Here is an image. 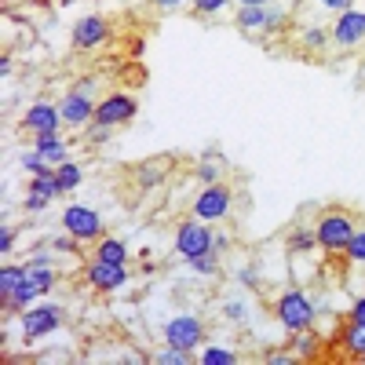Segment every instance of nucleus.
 I'll use <instances>...</instances> for the list:
<instances>
[{
    "label": "nucleus",
    "mask_w": 365,
    "mask_h": 365,
    "mask_svg": "<svg viewBox=\"0 0 365 365\" xmlns=\"http://www.w3.org/2000/svg\"><path fill=\"white\" fill-rule=\"evenodd\" d=\"M220 314H223L227 322H245V318H249V307H245L241 299H227L223 307H220Z\"/></svg>",
    "instance_id": "obj_38"
},
{
    "label": "nucleus",
    "mask_w": 365,
    "mask_h": 365,
    "mask_svg": "<svg viewBox=\"0 0 365 365\" xmlns=\"http://www.w3.org/2000/svg\"><path fill=\"white\" fill-rule=\"evenodd\" d=\"M84 282L96 289V292H103V296H110V292H120L128 285V267L125 263H106V259H91L88 267H84Z\"/></svg>",
    "instance_id": "obj_11"
},
{
    "label": "nucleus",
    "mask_w": 365,
    "mask_h": 365,
    "mask_svg": "<svg viewBox=\"0 0 365 365\" xmlns=\"http://www.w3.org/2000/svg\"><path fill=\"white\" fill-rule=\"evenodd\" d=\"M161 340L172 344V347H179V351H190V354H194V351L205 344V322H201L197 314H190V311L172 314V318L161 325Z\"/></svg>",
    "instance_id": "obj_6"
},
{
    "label": "nucleus",
    "mask_w": 365,
    "mask_h": 365,
    "mask_svg": "<svg viewBox=\"0 0 365 365\" xmlns=\"http://www.w3.org/2000/svg\"><path fill=\"white\" fill-rule=\"evenodd\" d=\"M48 245H51V249H55L58 256H73V252H77V245H81V241H77V237H73V234L66 230V234H55V237L48 241Z\"/></svg>",
    "instance_id": "obj_36"
},
{
    "label": "nucleus",
    "mask_w": 365,
    "mask_h": 365,
    "mask_svg": "<svg viewBox=\"0 0 365 365\" xmlns=\"http://www.w3.org/2000/svg\"><path fill=\"white\" fill-rule=\"evenodd\" d=\"M344 322H354V325H365V292H358L347 307V318Z\"/></svg>",
    "instance_id": "obj_41"
},
{
    "label": "nucleus",
    "mask_w": 365,
    "mask_h": 365,
    "mask_svg": "<svg viewBox=\"0 0 365 365\" xmlns=\"http://www.w3.org/2000/svg\"><path fill=\"white\" fill-rule=\"evenodd\" d=\"M55 175H58V187H63V197H70L81 182H84V168L77 165V161H63L55 168Z\"/></svg>",
    "instance_id": "obj_25"
},
{
    "label": "nucleus",
    "mask_w": 365,
    "mask_h": 365,
    "mask_svg": "<svg viewBox=\"0 0 365 365\" xmlns=\"http://www.w3.org/2000/svg\"><path fill=\"white\" fill-rule=\"evenodd\" d=\"M15 227L11 223H4V227H0V252H4V256H11L15 252Z\"/></svg>",
    "instance_id": "obj_42"
},
{
    "label": "nucleus",
    "mask_w": 365,
    "mask_h": 365,
    "mask_svg": "<svg viewBox=\"0 0 365 365\" xmlns=\"http://www.w3.org/2000/svg\"><path fill=\"white\" fill-rule=\"evenodd\" d=\"M230 4H234V0H190V8H194L197 15H205V19H212V15H223Z\"/></svg>",
    "instance_id": "obj_34"
},
{
    "label": "nucleus",
    "mask_w": 365,
    "mask_h": 365,
    "mask_svg": "<svg viewBox=\"0 0 365 365\" xmlns=\"http://www.w3.org/2000/svg\"><path fill=\"white\" fill-rule=\"evenodd\" d=\"M29 146L37 150V154L48 161V165H63V161H70V143L63 139V132H37L34 139H29Z\"/></svg>",
    "instance_id": "obj_14"
},
{
    "label": "nucleus",
    "mask_w": 365,
    "mask_h": 365,
    "mask_svg": "<svg viewBox=\"0 0 365 365\" xmlns=\"http://www.w3.org/2000/svg\"><path fill=\"white\" fill-rule=\"evenodd\" d=\"M212 223H205V220H197V216H187L179 227H175V234H172V249H175V256L187 263V259H194V256H205V252H212Z\"/></svg>",
    "instance_id": "obj_5"
},
{
    "label": "nucleus",
    "mask_w": 365,
    "mask_h": 365,
    "mask_svg": "<svg viewBox=\"0 0 365 365\" xmlns=\"http://www.w3.org/2000/svg\"><path fill=\"white\" fill-rule=\"evenodd\" d=\"M234 26L241 29V34H263L267 26V4H245L234 11Z\"/></svg>",
    "instance_id": "obj_21"
},
{
    "label": "nucleus",
    "mask_w": 365,
    "mask_h": 365,
    "mask_svg": "<svg viewBox=\"0 0 365 365\" xmlns=\"http://www.w3.org/2000/svg\"><path fill=\"white\" fill-rule=\"evenodd\" d=\"M110 41V22L103 15H81L70 29V44L73 51H96Z\"/></svg>",
    "instance_id": "obj_12"
},
{
    "label": "nucleus",
    "mask_w": 365,
    "mask_h": 365,
    "mask_svg": "<svg viewBox=\"0 0 365 365\" xmlns=\"http://www.w3.org/2000/svg\"><path fill=\"white\" fill-rule=\"evenodd\" d=\"M299 44L307 48V51H322V48H329V26H322V22H307L299 29Z\"/></svg>",
    "instance_id": "obj_28"
},
{
    "label": "nucleus",
    "mask_w": 365,
    "mask_h": 365,
    "mask_svg": "<svg viewBox=\"0 0 365 365\" xmlns=\"http://www.w3.org/2000/svg\"><path fill=\"white\" fill-rule=\"evenodd\" d=\"M274 318H278V325L285 332H296V329H314L318 325V303L307 289L299 285H289L282 289L278 296H274Z\"/></svg>",
    "instance_id": "obj_1"
},
{
    "label": "nucleus",
    "mask_w": 365,
    "mask_h": 365,
    "mask_svg": "<svg viewBox=\"0 0 365 365\" xmlns=\"http://www.w3.org/2000/svg\"><path fill=\"white\" fill-rule=\"evenodd\" d=\"M187 267H190L194 274H201V278H220V252L194 256V259H187Z\"/></svg>",
    "instance_id": "obj_30"
},
{
    "label": "nucleus",
    "mask_w": 365,
    "mask_h": 365,
    "mask_svg": "<svg viewBox=\"0 0 365 365\" xmlns=\"http://www.w3.org/2000/svg\"><path fill=\"white\" fill-rule=\"evenodd\" d=\"M344 259H347V267L365 270V223L354 227V234H351V241H347V249H344Z\"/></svg>",
    "instance_id": "obj_27"
},
{
    "label": "nucleus",
    "mask_w": 365,
    "mask_h": 365,
    "mask_svg": "<svg viewBox=\"0 0 365 365\" xmlns=\"http://www.w3.org/2000/svg\"><path fill=\"white\" fill-rule=\"evenodd\" d=\"M361 73H365V58H361Z\"/></svg>",
    "instance_id": "obj_48"
},
{
    "label": "nucleus",
    "mask_w": 365,
    "mask_h": 365,
    "mask_svg": "<svg viewBox=\"0 0 365 365\" xmlns=\"http://www.w3.org/2000/svg\"><path fill=\"white\" fill-rule=\"evenodd\" d=\"M154 8H161V11H175V8H182V4H190V0H150Z\"/></svg>",
    "instance_id": "obj_45"
},
{
    "label": "nucleus",
    "mask_w": 365,
    "mask_h": 365,
    "mask_svg": "<svg viewBox=\"0 0 365 365\" xmlns=\"http://www.w3.org/2000/svg\"><path fill=\"white\" fill-rule=\"evenodd\" d=\"M96 106H99V99L81 91V88H70L66 96L58 99V113H63V125L70 132H84L91 120H96Z\"/></svg>",
    "instance_id": "obj_10"
},
{
    "label": "nucleus",
    "mask_w": 365,
    "mask_h": 365,
    "mask_svg": "<svg viewBox=\"0 0 365 365\" xmlns=\"http://www.w3.org/2000/svg\"><path fill=\"white\" fill-rule=\"evenodd\" d=\"M223 172H227V158L220 154V150H205L201 161L194 165V179L201 182V187H208V182H223Z\"/></svg>",
    "instance_id": "obj_15"
},
{
    "label": "nucleus",
    "mask_w": 365,
    "mask_h": 365,
    "mask_svg": "<svg viewBox=\"0 0 365 365\" xmlns=\"http://www.w3.org/2000/svg\"><path fill=\"white\" fill-rule=\"evenodd\" d=\"M289 351L299 358V361H311L322 354V340H318V332L314 329H296L289 332Z\"/></svg>",
    "instance_id": "obj_18"
},
{
    "label": "nucleus",
    "mask_w": 365,
    "mask_h": 365,
    "mask_svg": "<svg viewBox=\"0 0 365 365\" xmlns=\"http://www.w3.org/2000/svg\"><path fill=\"white\" fill-rule=\"evenodd\" d=\"M234 278H237V285H241V289H249V292H252V289H259V267H256V263H249V267H241V270L234 274Z\"/></svg>",
    "instance_id": "obj_37"
},
{
    "label": "nucleus",
    "mask_w": 365,
    "mask_h": 365,
    "mask_svg": "<svg viewBox=\"0 0 365 365\" xmlns=\"http://www.w3.org/2000/svg\"><path fill=\"white\" fill-rule=\"evenodd\" d=\"M361 11H365V4H361Z\"/></svg>",
    "instance_id": "obj_49"
},
{
    "label": "nucleus",
    "mask_w": 365,
    "mask_h": 365,
    "mask_svg": "<svg viewBox=\"0 0 365 365\" xmlns=\"http://www.w3.org/2000/svg\"><path fill=\"white\" fill-rule=\"evenodd\" d=\"M19 128L37 135V132H58L63 128V113H58V103H48V99H37L34 106H29L19 120Z\"/></svg>",
    "instance_id": "obj_13"
},
{
    "label": "nucleus",
    "mask_w": 365,
    "mask_h": 365,
    "mask_svg": "<svg viewBox=\"0 0 365 365\" xmlns=\"http://www.w3.org/2000/svg\"><path fill=\"white\" fill-rule=\"evenodd\" d=\"M26 278L48 296L55 289V282H58V274H55V263H26Z\"/></svg>",
    "instance_id": "obj_24"
},
{
    "label": "nucleus",
    "mask_w": 365,
    "mask_h": 365,
    "mask_svg": "<svg viewBox=\"0 0 365 365\" xmlns=\"http://www.w3.org/2000/svg\"><path fill=\"white\" fill-rule=\"evenodd\" d=\"M154 361H158V365H190L194 354H190V351H179V347H172V344H165V347L154 354Z\"/></svg>",
    "instance_id": "obj_32"
},
{
    "label": "nucleus",
    "mask_w": 365,
    "mask_h": 365,
    "mask_svg": "<svg viewBox=\"0 0 365 365\" xmlns=\"http://www.w3.org/2000/svg\"><path fill=\"white\" fill-rule=\"evenodd\" d=\"M354 220H351V212H340V208H332V212H322L318 223H314V234H318V245L325 256H344L347 249V241L354 234Z\"/></svg>",
    "instance_id": "obj_3"
},
{
    "label": "nucleus",
    "mask_w": 365,
    "mask_h": 365,
    "mask_svg": "<svg viewBox=\"0 0 365 365\" xmlns=\"http://www.w3.org/2000/svg\"><path fill=\"white\" fill-rule=\"evenodd\" d=\"M318 11H329V15H340L347 8H358V0H311Z\"/></svg>",
    "instance_id": "obj_40"
},
{
    "label": "nucleus",
    "mask_w": 365,
    "mask_h": 365,
    "mask_svg": "<svg viewBox=\"0 0 365 365\" xmlns=\"http://www.w3.org/2000/svg\"><path fill=\"white\" fill-rule=\"evenodd\" d=\"M110 135H113V128H103V125H96V120H91V125L84 128V139H88L91 146H106Z\"/></svg>",
    "instance_id": "obj_39"
},
{
    "label": "nucleus",
    "mask_w": 365,
    "mask_h": 365,
    "mask_svg": "<svg viewBox=\"0 0 365 365\" xmlns=\"http://www.w3.org/2000/svg\"><path fill=\"white\" fill-rule=\"evenodd\" d=\"M26 190H37V194H48L51 201H55V197H63V187H58V175H55V172H48V175H29V182H26Z\"/></svg>",
    "instance_id": "obj_29"
},
{
    "label": "nucleus",
    "mask_w": 365,
    "mask_h": 365,
    "mask_svg": "<svg viewBox=\"0 0 365 365\" xmlns=\"http://www.w3.org/2000/svg\"><path fill=\"white\" fill-rule=\"evenodd\" d=\"M63 230H70L81 245H96V241L106 234V223H103V216L91 205H66L63 208Z\"/></svg>",
    "instance_id": "obj_7"
},
{
    "label": "nucleus",
    "mask_w": 365,
    "mask_h": 365,
    "mask_svg": "<svg viewBox=\"0 0 365 365\" xmlns=\"http://www.w3.org/2000/svg\"><path fill=\"white\" fill-rule=\"evenodd\" d=\"M285 249H289V256H311V252H322L314 227H303V223L292 227V230L285 234Z\"/></svg>",
    "instance_id": "obj_16"
},
{
    "label": "nucleus",
    "mask_w": 365,
    "mask_h": 365,
    "mask_svg": "<svg viewBox=\"0 0 365 365\" xmlns=\"http://www.w3.org/2000/svg\"><path fill=\"white\" fill-rule=\"evenodd\" d=\"M263 361H267V365H292V361H299V358L285 347V351H270V354H263Z\"/></svg>",
    "instance_id": "obj_43"
},
{
    "label": "nucleus",
    "mask_w": 365,
    "mask_h": 365,
    "mask_svg": "<svg viewBox=\"0 0 365 365\" xmlns=\"http://www.w3.org/2000/svg\"><path fill=\"white\" fill-rule=\"evenodd\" d=\"M329 44L340 48V51H351V48L365 44V11H361V4L347 8L340 15H332V22H329Z\"/></svg>",
    "instance_id": "obj_8"
},
{
    "label": "nucleus",
    "mask_w": 365,
    "mask_h": 365,
    "mask_svg": "<svg viewBox=\"0 0 365 365\" xmlns=\"http://www.w3.org/2000/svg\"><path fill=\"white\" fill-rule=\"evenodd\" d=\"M11 70H15V58L11 55H0V77H11Z\"/></svg>",
    "instance_id": "obj_46"
},
{
    "label": "nucleus",
    "mask_w": 365,
    "mask_h": 365,
    "mask_svg": "<svg viewBox=\"0 0 365 365\" xmlns=\"http://www.w3.org/2000/svg\"><path fill=\"white\" fill-rule=\"evenodd\" d=\"M26 282V263H4L0 267V299H8Z\"/></svg>",
    "instance_id": "obj_26"
},
{
    "label": "nucleus",
    "mask_w": 365,
    "mask_h": 365,
    "mask_svg": "<svg viewBox=\"0 0 365 365\" xmlns=\"http://www.w3.org/2000/svg\"><path fill=\"white\" fill-rule=\"evenodd\" d=\"M48 205H51V197H48V194H37V190H26V197H22V208L29 212V216H41V212H48Z\"/></svg>",
    "instance_id": "obj_35"
},
{
    "label": "nucleus",
    "mask_w": 365,
    "mask_h": 365,
    "mask_svg": "<svg viewBox=\"0 0 365 365\" xmlns=\"http://www.w3.org/2000/svg\"><path fill=\"white\" fill-rule=\"evenodd\" d=\"M230 212H234V190L227 182H208L190 201V216H197L205 223H223V220H230Z\"/></svg>",
    "instance_id": "obj_4"
},
{
    "label": "nucleus",
    "mask_w": 365,
    "mask_h": 365,
    "mask_svg": "<svg viewBox=\"0 0 365 365\" xmlns=\"http://www.w3.org/2000/svg\"><path fill=\"white\" fill-rule=\"evenodd\" d=\"M237 8H245V4H278V0H234Z\"/></svg>",
    "instance_id": "obj_47"
},
{
    "label": "nucleus",
    "mask_w": 365,
    "mask_h": 365,
    "mask_svg": "<svg viewBox=\"0 0 365 365\" xmlns=\"http://www.w3.org/2000/svg\"><path fill=\"white\" fill-rule=\"evenodd\" d=\"M37 299H44V292H41L34 282L26 278V282H22V285H19V289L8 296V299H0V303H4V311H15V314H22L26 307H34Z\"/></svg>",
    "instance_id": "obj_22"
},
{
    "label": "nucleus",
    "mask_w": 365,
    "mask_h": 365,
    "mask_svg": "<svg viewBox=\"0 0 365 365\" xmlns=\"http://www.w3.org/2000/svg\"><path fill=\"white\" fill-rule=\"evenodd\" d=\"M135 113H139V99L132 91H110V96H103L99 106H96V125L120 128V125H132Z\"/></svg>",
    "instance_id": "obj_9"
},
{
    "label": "nucleus",
    "mask_w": 365,
    "mask_h": 365,
    "mask_svg": "<svg viewBox=\"0 0 365 365\" xmlns=\"http://www.w3.org/2000/svg\"><path fill=\"white\" fill-rule=\"evenodd\" d=\"M19 165H22V168H26L29 175H48V172H55V165H48V161H44V158L37 154V150H34V146H29V150H26V154L19 158Z\"/></svg>",
    "instance_id": "obj_31"
},
{
    "label": "nucleus",
    "mask_w": 365,
    "mask_h": 365,
    "mask_svg": "<svg viewBox=\"0 0 365 365\" xmlns=\"http://www.w3.org/2000/svg\"><path fill=\"white\" fill-rule=\"evenodd\" d=\"M289 26V11L285 4H267V26H263V34H278V29Z\"/></svg>",
    "instance_id": "obj_33"
},
{
    "label": "nucleus",
    "mask_w": 365,
    "mask_h": 365,
    "mask_svg": "<svg viewBox=\"0 0 365 365\" xmlns=\"http://www.w3.org/2000/svg\"><path fill=\"white\" fill-rule=\"evenodd\" d=\"M91 259H106V263H125V267H128V259H132L128 241H120V237L106 234V237L96 241V252H91Z\"/></svg>",
    "instance_id": "obj_20"
},
{
    "label": "nucleus",
    "mask_w": 365,
    "mask_h": 365,
    "mask_svg": "<svg viewBox=\"0 0 365 365\" xmlns=\"http://www.w3.org/2000/svg\"><path fill=\"white\" fill-rule=\"evenodd\" d=\"M19 325H22V340L26 344H41L44 336H51V332H58L66 325V311L58 307V303H51V299H37L34 307H26L19 314Z\"/></svg>",
    "instance_id": "obj_2"
},
{
    "label": "nucleus",
    "mask_w": 365,
    "mask_h": 365,
    "mask_svg": "<svg viewBox=\"0 0 365 365\" xmlns=\"http://www.w3.org/2000/svg\"><path fill=\"white\" fill-rule=\"evenodd\" d=\"M212 252H220V256L230 252V234H227V230H216V234H212Z\"/></svg>",
    "instance_id": "obj_44"
},
{
    "label": "nucleus",
    "mask_w": 365,
    "mask_h": 365,
    "mask_svg": "<svg viewBox=\"0 0 365 365\" xmlns=\"http://www.w3.org/2000/svg\"><path fill=\"white\" fill-rule=\"evenodd\" d=\"M340 351L354 361H365V325H354V322H344L340 325V336H336Z\"/></svg>",
    "instance_id": "obj_17"
},
{
    "label": "nucleus",
    "mask_w": 365,
    "mask_h": 365,
    "mask_svg": "<svg viewBox=\"0 0 365 365\" xmlns=\"http://www.w3.org/2000/svg\"><path fill=\"white\" fill-rule=\"evenodd\" d=\"M165 175H168V161H161V158L139 161L135 165V187L139 190H154V187H161V182H165Z\"/></svg>",
    "instance_id": "obj_19"
},
{
    "label": "nucleus",
    "mask_w": 365,
    "mask_h": 365,
    "mask_svg": "<svg viewBox=\"0 0 365 365\" xmlns=\"http://www.w3.org/2000/svg\"><path fill=\"white\" fill-rule=\"evenodd\" d=\"M194 361L197 365H234L237 361V351L227 347V344H201L194 351Z\"/></svg>",
    "instance_id": "obj_23"
}]
</instances>
